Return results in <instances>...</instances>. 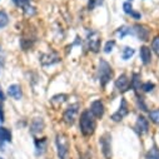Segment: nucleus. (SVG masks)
<instances>
[{
	"instance_id": "f257e3e1",
	"label": "nucleus",
	"mask_w": 159,
	"mask_h": 159,
	"mask_svg": "<svg viewBox=\"0 0 159 159\" xmlns=\"http://www.w3.org/2000/svg\"><path fill=\"white\" fill-rule=\"evenodd\" d=\"M79 128L84 137H92L97 129V122L90 110H84L79 119Z\"/></svg>"
},
{
	"instance_id": "f03ea898",
	"label": "nucleus",
	"mask_w": 159,
	"mask_h": 159,
	"mask_svg": "<svg viewBox=\"0 0 159 159\" xmlns=\"http://www.w3.org/2000/svg\"><path fill=\"white\" fill-rule=\"evenodd\" d=\"M99 82L102 84V87L104 88L109 82L110 79L113 78V69L110 66V64L104 60V59H100L99 60Z\"/></svg>"
},
{
	"instance_id": "7ed1b4c3",
	"label": "nucleus",
	"mask_w": 159,
	"mask_h": 159,
	"mask_svg": "<svg viewBox=\"0 0 159 159\" xmlns=\"http://www.w3.org/2000/svg\"><path fill=\"white\" fill-rule=\"evenodd\" d=\"M57 143V152H58V158L59 159H65L68 153H69V139L64 133H60L57 135L55 139Z\"/></svg>"
},
{
	"instance_id": "20e7f679",
	"label": "nucleus",
	"mask_w": 159,
	"mask_h": 159,
	"mask_svg": "<svg viewBox=\"0 0 159 159\" xmlns=\"http://www.w3.org/2000/svg\"><path fill=\"white\" fill-rule=\"evenodd\" d=\"M87 44L89 50L98 53L100 49V44H102V36L97 30H90L87 34Z\"/></svg>"
},
{
	"instance_id": "39448f33",
	"label": "nucleus",
	"mask_w": 159,
	"mask_h": 159,
	"mask_svg": "<svg viewBox=\"0 0 159 159\" xmlns=\"http://www.w3.org/2000/svg\"><path fill=\"white\" fill-rule=\"evenodd\" d=\"M78 113H79V104H73V105L68 107L63 114L64 123H66L68 125H73L76 116H78Z\"/></svg>"
},
{
	"instance_id": "423d86ee",
	"label": "nucleus",
	"mask_w": 159,
	"mask_h": 159,
	"mask_svg": "<svg viewBox=\"0 0 159 159\" xmlns=\"http://www.w3.org/2000/svg\"><path fill=\"white\" fill-rule=\"evenodd\" d=\"M100 147H102V152L103 155L105 157V159H111V137L109 133H105L104 135L100 137Z\"/></svg>"
},
{
	"instance_id": "0eeeda50",
	"label": "nucleus",
	"mask_w": 159,
	"mask_h": 159,
	"mask_svg": "<svg viewBox=\"0 0 159 159\" xmlns=\"http://www.w3.org/2000/svg\"><path fill=\"white\" fill-rule=\"evenodd\" d=\"M129 108H128V103H127V100L123 98L122 100H120V107H119V110L118 111H115L113 115H111V119L114 122H120L122 119L128 114V110Z\"/></svg>"
},
{
	"instance_id": "6e6552de",
	"label": "nucleus",
	"mask_w": 159,
	"mask_h": 159,
	"mask_svg": "<svg viewBox=\"0 0 159 159\" xmlns=\"http://www.w3.org/2000/svg\"><path fill=\"white\" fill-rule=\"evenodd\" d=\"M115 88L120 92V93H124V92H128L129 88H130V82L125 74H122L119 76L116 80H115Z\"/></svg>"
},
{
	"instance_id": "1a4fd4ad",
	"label": "nucleus",
	"mask_w": 159,
	"mask_h": 159,
	"mask_svg": "<svg viewBox=\"0 0 159 159\" xmlns=\"http://www.w3.org/2000/svg\"><path fill=\"white\" fill-rule=\"evenodd\" d=\"M149 130V123H148V119L143 115H139L137 119V123H135V132L140 135L148 133Z\"/></svg>"
},
{
	"instance_id": "9d476101",
	"label": "nucleus",
	"mask_w": 159,
	"mask_h": 159,
	"mask_svg": "<svg viewBox=\"0 0 159 159\" xmlns=\"http://www.w3.org/2000/svg\"><path fill=\"white\" fill-rule=\"evenodd\" d=\"M89 110H90V113L94 115L95 119H100V118L104 115V111H105L104 104H103L102 100H95V102H93Z\"/></svg>"
},
{
	"instance_id": "9b49d317",
	"label": "nucleus",
	"mask_w": 159,
	"mask_h": 159,
	"mask_svg": "<svg viewBox=\"0 0 159 159\" xmlns=\"http://www.w3.org/2000/svg\"><path fill=\"white\" fill-rule=\"evenodd\" d=\"M59 61H60V58H59V55L57 53H47V54L40 55V63L44 66L53 65V64L59 63Z\"/></svg>"
},
{
	"instance_id": "f8f14e48",
	"label": "nucleus",
	"mask_w": 159,
	"mask_h": 159,
	"mask_svg": "<svg viewBox=\"0 0 159 159\" xmlns=\"http://www.w3.org/2000/svg\"><path fill=\"white\" fill-rule=\"evenodd\" d=\"M44 127H45V123L43 120V118H35L30 124V133L34 135L39 134L44 130Z\"/></svg>"
},
{
	"instance_id": "ddd939ff",
	"label": "nucleus",
	"mask_w": 159,
	"mask_h": 159,
	"mask_svg": "<svg viewBox=\"0 0 159 159\" xmlns=\"http://www.w3.org/2000/svg\"><path fill=\"white\" fill-rule=\"evenodd\" d=\"M134 34L143 42H147L149 39V29L144 25H139V24L134 25Z\"/></svg>"
},
{
	"instance_id": "4468645a",
	"label": "nucleus",
	"mask_w": 159,
	"mask_h": 159,
	"mask_svg": "<svg viewBox=\"0 0 159 159\" xmlns=\"http://www.w3.org/2000/svg\"><path fill=\"white\" fill-rule=\"evenodd\" d=\"M139 55H140L142 63H143L144 65L150 64V61H152V50H150L148 47L143 45V47L140 48V50H139Z\"/></svg>"
},
{
	"instance_id": "2eb2a0df",
	"label": "nucleus",
	"mask_w": 159,
	"mask_h": 159,
	"mask_svg": "<svg viewBox=\"0 0 159 159\" xmlns=\"http://www.w3.org/2000/svg\"><path fill=\"white\" fill-rule=\"evenodd\" d=\"M48 145L47 138H40V139H35V149H36V155H40L45 152Z\"/></svg>"
},
{
	"instance_id": "dca6fc26",
	"label": "nucleus",
	"mask_w": 159,
	"mask_h": 159,
	"mask_svg": "<svg viewBox=\"0 0 159 159\" xmlns=\"http://www.w3.org/2000/svg\"><path fill=\"white\" fill-rule=\"evenodd\" d=\"M8 94H9L13 99L19 100V99L21 98V88H20L18 84H13V85H10V87L8 88Z\"/></svg>"
},
{
	"instance_id": "f3484780",
	"label": "nucleus",
	"mask_w": 159,
	"mask_h": 159,
	"mask_svg": "<svg viewBox=\"0 0 159 159\" xmlns=\"http://www.w3.org/2000/svg\"><path fill=\"white\" fill-rule=\"evenodd\" d=\"M4 142H11V133L8 128L0 127V144H3Z\"/></svg>"
},
{
	"instance_id": "a211bd4d",
	"label": "nucleus",
	"mask_w": 159,
	"mask_h": 159,
	"mask_svg": "<svg viewBox=\"0 0 159 159\" xmlns=\"http://www.w3.org/2000/svg\"><path fill=\"white\" fill-rule=\"evenodd\" d=\"M130 87H132L135 92H138V90L142 88L140 75H139V74H137V73H134V74H133V78H132V80H130Z\"/></svg>"
},
{
	"instance_id": "6ab92c4d",
	"label": "nucleus",
	"mask_w": 159,
	"mask_h": 159,
	"mask_svg": "<svg viewBox=\"0 0 159 159\" xmlns=\"http://www.w3.org/2000/svg\"><path fill=\"white\" fill-rule=\"evenodd\" d=\"M145 159H159V149H158V147H152L148 152H147V154H145Z\"/></svg>"
},
{
	"instance_id": "aec40b11",
	"label": "nucleus",
	"mask_w": 159,
	"mask_h": 159,
	"mask_svg": "<svg viewBox=\"0 0 159 159\" xmlns=\"http://www.w3.org/2000/svg\"><path fill=\"white\" fill-rule=\"evenodd\" d=\"M66 98H68L66 94H58V95H55V97L52 98V104L55 105V107H59L60 104H63L66 100Z\"/></svg>"
},
{
	"instance_id": "412c9836",
	"label": "nucleus",
	"mask_w": 159,
	"mask_h": 159,
	"mask_svg": "<svg viewBox=\"0 0 159 159\" xmlns=\"http://www.w3.org/2000/svg\"><path fill=\"white\" fill-rule=\"evenodd\" d=\"M134 53H135V50H134L133 48H130V47H125V48L123 49L122 57H123L124 60H128V59H130V58L134 55Z\"/></svg>"
},
{
	"instance_id": "4be33fe9",
	"label": "nucleus",
	"mask_w": 159,
	"mask_h": 159,
	"mask_svg": "<svg viewBox=\"0 0 159 159\" xmlns=\"http://www.w3.org/2000/svg\"><path fill=\"white\" fill-rule=\"evenodd\" d=\"M132 33V30H130V28H128V26H120V28H118V30H116V35L119 36V38H124L125 35H128V34H130Z\"/></svg>"
},
{
	"instance_id": "5701e85b",
	"label": "nucleus",
	"mask_w": 159,
	"mask_h": 159,
	"mask_svg": "<svg viewBox=\"0 0 159 159\" xmlns=\"http://www.w3.org/2000/svg\"><path fill=\"white\" fill-rule=\"evenodd\" d=\"M23 11H24L25 16H34V15L36 14V9H35L34 7H31L30 4L23 7Z\"/></svg>"
},
{
	"instance_id": "b1692460",
	"label": "nucleus",
	"mask_w": 159,
	"mask_h": 159,
	"mask_svg": "<svg viewBox=\"0 0 159 159\" xmlns=\"http://www.w3.org/2000/svg\"><path fill=\"white\" fill-rule=\"evenodd\" d=\"M149 119L153 123L159 124V109H154V110L149 111Z\"/></svg>"
},
{
	"instance_id": "393cba45",
	"label": "nucleus",
	"mask_w": 159,
	"mask_h": 159,
	"mask_svg": "<svg viewBox=\"0 0 159 159\" xmlns=\"http://www.w3.org/2000/svg\"><path fill=\"white\" fill-rule=\"evenodd\" d=\"M8 23H9V18H8L7 13L0 11V29L5 28V26L8 25Z\"/></svg>"
},
{
	"instance_id": "a878e982",
	"label": "nucleus",
	"mask_w": 159,
	"mask_h": 159,
	"mask_svg": "<svg viewBox=\"0 0 159 159\" xmlns=\"http://www.w3.org/2000/svg\"><path fill=\"white\" fill-rule=\"evenodd\" d=\"M152 49H153V52L159 57V35H157V36L153 39V42H152Z\"/></svg>"
},
{
	"instance_id": "bb28decb",
	"label": "nucleus",
	"mask_w": 159,
	"mask_h": 159,
	"mask_svg": "<svg viewBox=\"0 0 159 159\" xmlns=\"http://www.w3.org/2000/svg\"><path fill=\"white\" fill-rule=\"evenodd\" d=\"M103 0H88V9L89 10H94L97 7L102 5Z\"/></svg>"
},
{
	"instance_id": "cd10ccee",
	"label": "nucleus",
	"mask_w": 159,
	"mask_h": 159,
	"mask_svg": "<svg viewBox=\"0 0 159 159\" xmlns=\"http://www.w3.org/2000/svg\"><path fill=\"white\" fill-rule=\"evenodd\" d=\"M114 47H115V42L114 40H109V42H107V44L104 47V52L105 53H111Z\"/></svg>"
},
{
	"instance_id": "c85d7f7f",
	"label": "nucleus",
	"mask_w": 159,
	"mask_h": 159,
	"mask_svg": "<svg viewBox=\"0 0 159 159\" xmlns=\"http://www.w3.org/2000/svg\"><path fill=\"white\" fill-rule=\"evenodd\" d=\"M142 89H143V92L149 93V92H152V90L154 89V84H153V83H150V82H147V83L142 84Z\"/></svg>"
},
{
	"instance_id": "c756f323",
	"label": "nucleus",
	"mask_w": 159,
	"mask_h": 159,
	"mask_svg": "<svg viewBox=\"0 0 159 159\" xmlns=\"http://www.w3.org/2000/svg\"><path fill=\"white\" fill-rule=\"evenodd\" d=\"M123 9H124V11H125L128 15H130V14L134 11V9H133V7H132V4H130L129 2L123 4Z\"/></svg>"
},
{
	"instance_id": "7c9ffc66",
	"label": "nucleus",
	"mask_w": 159,
	"mask_h": 159,
	"mask_svg": "<svg viewBox=\"0 0 159 159\" xmlns=\"http://www.w3.org/2000/svg\"><path fill=\"white\" fill-rule=\"evenodd\" d=\"M13 2L18 5V7H25V5H28V4H30V0H13Z\"/></svg>"
},
{
	"instance_id": "2f4dec72",
	"label": "nucleus",
	"mask_w": 159,
	"mask_h": 159,
	"mask_svg": "<svg viewBox=\"0 0 159 159\" xmlns=\"http://www.w3.org/2000/svg\"><path fill=\"white\" fill-rule=\"evenodd\" d=\"M138 105L140 107V109H142V110H147V107H145V104H144L143 98H138Z\"/></svg>"
},
{
	"instance_id": "473e14b6",
	"label": "nucleus",
	"mask_w": 159,
	"mask_h": 159,
	"mask_svg": "<svg viewBox=\"0 0 159 159\" xmlns=\"http://www.w3.org/2000/svg\"><path fill=\"white\" fill-rule=\"evenodd\" d=\"M130 16H133V18H134L135 20H139L142 15H140V13H138V11H133V13L130 14Z\"/></svg>"
},
{
	"instance_id": "72a5a7b5",
	"label": "nucleus",
	"mask_w": 159,
	"mask_h": 159,
	"mask_svg": "<svg viewBox=\"0 0 159 159\" xmlns=\"http://www.w3.org/2000/svg\"><path fill=\"white\" fill-rule=\"evenodd\" d=\"M0 159H3V158H0Z\"/></svg>"
},
{
	"instance_id": "f704fd0d",
	"label": "nucleus",
	"mask_w": 159,
	"mask_h": 159,
	"mask_svg": "<svg viewBox=\"0 0 159 159\" xmlns=\"http://www.w3.org/2000/svg\"><path fill=\"white\" fill-rule=\"evenodd\" d=\"M0 122H2V120H0Z\"/></svg>"
}]
</instances>
